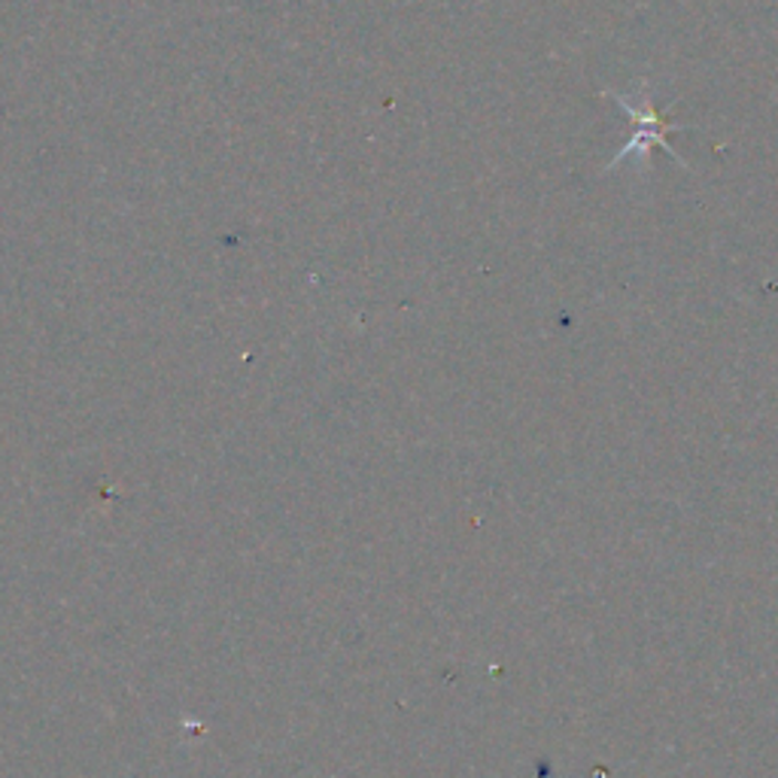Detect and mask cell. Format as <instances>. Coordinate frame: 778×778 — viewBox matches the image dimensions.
I'll list each match as a JSON object with an SVG mask.
<instances>
[{"label": "cell", "instance_id": "obj_1", "mask_svg": "<svg viewBox=\"0 0 778 778\" xmlns=\"http://www.w3.org/2000/svg\"><path fill=\"white\" fill-rule=\"evenodd\" d=\"M605 95L612 98V101H617V106H621L626 116H629V122H633V134H629V141H626L624 150L608 162L605 171H617L621 165H633L636 171H645V167H648L651 150H666V153L673 155V162L682 165L678 153H675L673 146L666 143V134H669L673 129H678V122L669 116H663L661 110L654 106L648 83L629 85V92H605Z\"/></svg>", "mask_w": 778, "mask_h": 778}]
</instances>
